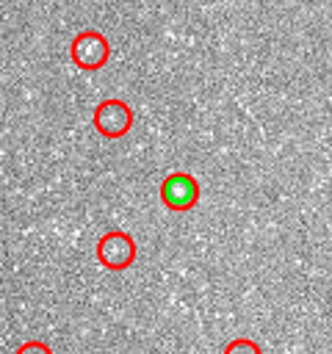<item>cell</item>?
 <instances>
[{
	"label": "cell",
	"mask_w": 332,
	"mask_h": 354,
	"mask_svg": "<svg viewBox=\"0 0 332 354\" xmlns=\"http://www.w3.org/2000/svg\"><path fill=\"white\" fill-rule=\"evenodd\" d=\"M160 202L174 210V213H185L199 202V183L194 174L188 171H172L163 183H160Z\"/></svg>",
	"instance_id": "obj_3"
},
{
	"label": "cell",
	"mask_w": 332,
	"mask_h": 354,
	"mask_svg": "<svg viewBox=\"0 0 332 354\" xmlns=\"http://www.w3.org/2000/svg\"><path fill=\"white\" fill-rule=\"evenodd\" d=\"M14 354H53V348L47 343H42V340H25L22 346H17Z\"/></svg>",
	"instance_id": "obj_6"
},
{
	"label": "cell",
	"mask_w": 332,
	"mask_h": 354,
	"mask_svg": "<svg viewBox=\"0 0 332 354\" xmlns=\"http://www.w3.org/2000/svg\"><path fill=\"white\" fill-rule=\"evenodd\" d=\"M69 58L83 72H97L111 58V44L100 30H80L69 44Z\"/></svg>",
	"instance_id": "obj_1"
},
{
	"label": "cell",
	"mask_w": 332,
	"mask_h": 354,
	"mask_svg": "<svg viewBox=\"0 0 332 354\" xmlns=\"http://www.w3.org/2000/svg\"><path fill=\"white\" fill-rule=\"evenodd\" d=\"M91 122H94V130L100 136H105V138H122L133 127V111L122 100H102L94 108Z\"/></svg>",
	"instance_id": "obj_4"
},
{
	"label": "cell",
	"mask_w": 332,
	"mask_h": 354,
	"mask_svg": "<svg viewBox=\"0 0 332 354\" xmlns=\"http://www.w3.org/2000/svg\"><path fill=\"white\" fill-rule=\"evenodd\" d=\"M224 354H263V351H260V346H257L255 340H249V337H235V340H230V343L224 346Z\"/></svg>",
	"instance_id": "obj_5"
},
{
	"label": "cell",
	"mask_w": 332,
	"mask_h": 354,
	"mask_svg": "<svg viewBox=\"0 0 332 354\" xmlns=\"http://www.w3.org/2000/svg\"><path fill=\"white\" fill-rule=\"evenodd\" d=\"M97 260L108 271H124L136 263V241L122 230H111L97 241Z\"/></svg>",
	"instance_id": "obj_2"
}]
</instances>
